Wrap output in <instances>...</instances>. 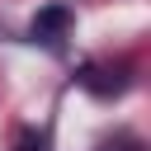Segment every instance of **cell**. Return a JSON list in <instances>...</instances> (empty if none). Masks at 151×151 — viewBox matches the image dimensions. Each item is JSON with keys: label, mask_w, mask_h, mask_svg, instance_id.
Returning a JSON list of instances; mask_svg holds the SVG:
<instances>
[{"label": "cell", "mask_w": 151, "mask_h": 151, "mask_svg": "<svg viewBox=\"0 0 151 151\" xmlns=\"http://www.w3.org/2000/svg\"><path fill=\"white\" fill-rule=\"evenodd\" d=\"M66 28H71V9H66V5H42L38 19H33V38L47 42V47H57Z\"/></svg>", "instance_id": "1"}, {"label": "cell", "mask_w": 151, "mask_h": 151, "mask_svg": "<svg viewBox=\"0 0 151 151\" xmlns=\"http://www.w3.org/2000/svg\"><path fill=\"white\" fill-rule=\"evenodd\" d=\"M80 85H85L94 99H113V94H123V90H127V76H123V71H99V66H85V71H80Z\"/></svg>", "instance_id": "2"}, {"label": "cell", "mask_w": 151, "mask_h": 151, "mask_svg": "<svg viewBox=\"0 0 151 151\" xmlns=\"http://www.w3.org/2000/svg\"><path fill=\"white\" fill-rule=\"evenodd\" d=\"M42 146H47V142H42L38 132H19V146H14V151H42Z\"/></svg>", "instance_id": "3"}]
</instances>
